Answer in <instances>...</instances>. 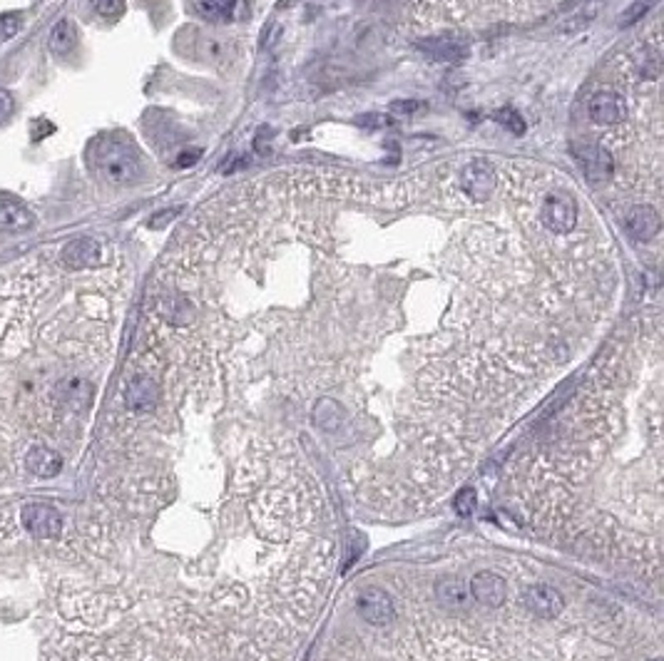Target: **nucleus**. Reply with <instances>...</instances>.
<instances>
[{"mask_svg":"<svg viewBox=\"0 0 664 661\" xmlns=\"http://www.w3.org/2000/svg\"><path fill=\"white\" fill-rule=\"evenodd\" d=\"M60 259L68 269H92V267H100L102 261V244L95 236H77L62 246Z\"/></svg>","mask_w":664,"mask_h":661,"instance_id":"nucleus-7","label":"nucleus"},{"mask_svg":"<svg viewBox=\"0 0 664 661\" xmlns=\"http://www.w3.org/2000/svg\"><path fill=\"white\" fill-rule=\"evenodd\" d=\"M20 520H23L25 530L37 539L58 538L62 530L60 513L55 507H50V505H40V502L25 505L20 510Z\"/></svg>","mask_w":664,"mask_h":661,"instance_id":"nucleus-4","label":"nucleus"},{"mask_svg":"<svg viewBox=\"0 0 664 661\" xmlns=\"http://www.w3.org/2000/svg\"><path fill=\"white\" fill-rule=\"evenodd\" d=\"M157 398H160V388L145 373L135 376V378L127 383V388H124V403L130 405L132 410H140V413L152 410L157 405Z\"/></svg>","mask_w":664,"mask_h":661,"instance_id":"nucleus-12","label":"nucleus"},{"mask_svg":"<svg viewBox=\"0 0 664 661\" xmlns=\"http://www.w3.org/2000/svg\"><path fill=\"white\" fill-rule=\"evenodd\" d=\"M453 505H455V513L463 514V517H468V514H473L476 505H478V495H476V490H473V488H463V490L455 495Z\"/></svg>","mask_w":664,"mask_h":661,"instance_id":"nucleus-20","label":"nucleus"},{"mask_svg":"<svg viewBox=\"0 0 664 661\" xmlns=\"http://www.w3.org/2000/svg\"><path fill=\"white\" fill-rule=\"evenodd\" d=\"M20 25H23V20H20V15H15V12H11V15H0V43L12 40V37L18 36Z\"/></svg>","mask_w":664,"mask_h":661,"instance_id":"nucleus-21","label":"nucleus"},{"mask_svg":"<svg viewBox=\"0 0 664 661\" xmlns=\"http://www.w3.org/2000/svg\"><path fill=\"white\" fill-rule=\"evenodd\" d=\"M314 423L326 433H333L344 426V408L339 401L333 398H321L319 403L314 405Z\"/></svg>","mask_w":664,"mask_h":661,"instance_id":"nucleus-16","label":"nucleus"},{"mask_svg":"<svg viewBox=\"0 0 664 661\" xmlns=\"http://www.w3.org/2000/svg\"><path fill=\"white\" fill-rule=\"evenodd\" d=\"M33 211L11 195H0V232H25L33 227Z\"/></svg>","mask_w":664,"mask_h":661,"instance_id":"nucleus-11","label":"nucleus"},{"mask_svg":"<svg viewBox=\"0 0 664 661\" xmlns=\"http://www.w3.org/2000/svg\"><path fill=\"white\" fill-rule=\"evenodd\" d=\"M495 120H498V123H503L505 127H510L516 135H523V132H525V123H523V117H520L517 112L500 110L498 115H495Z\"/></svg>","mask_w":664,"mask_h":661,"instance_id":"nucleus-22","label":"nucleus"},{"mask_svg":"<svg viewBox=\"0 0 664 661\" xmlns=\"http://www.w3.org/2000/svg\"><path fill=\"white\" fill-rule=\"evenodd\" d=\"M92 164L98 174L110 184H135L142 177V157L130 139L123 135L102 137L92 149Z\"/></svg>","mask_w":664,"mask_h":661,"instance_id":"nucleus-1","label":"nucleus"},{"mask_svg":"<svg viewBox=\"0 0 664 661\" xmlns=\"http://www.w3.org/2000/svg\"><path fill=\"white\" fill-rule=\"evenodd\" d=\"M468 592L466 585L455 577H441L436 582V600L445 604V607H463L468 601Z\"/></svg>","mask_w":664,"mask_h":661,"instance_id":"nucleus-17","label":"nucleus"},{"mask_svg":"<svg viewBox=\"0 0 664 661\" xmlns=\"http://www.w3.org/2000/svg\"><path fill=\"white\" fill-rule=\"evenodd\" d=\"M460 184H463V192H466L470 199L476 202H483L488 199L495 192V184H498V177L495 171L485 160H473L468 162L466 170L460 171Z\"/></svg>","mask_w":664,"mask_h":661,"instance_id":"nucleus-6","label":"nucleus"},{"mask_svg":"<svg viewBox=\"0 0 664 661\" xmlns=\"http://www.w3.org/2000/svg\"><path fill=\"white\" fill-rule=\"evenodd\" d=\"M625 229L635 242H650L662 229L660 211L650 204H635L625 214Z\"/></svg>","mask_w":664,"mask_h":661,"instance_id":"nucleus-8","label":"nucleus"},{"mask_svg":"<svg viewBox=\"0 0 664 661\" xmlns=\"http://www.w3.org/2000/svg\"><path fill=\"white\" fill-rule=\"evenodd\" d=\"M75 43H77V33H75V25L70 20H60V23L52 25L48 45L55 55H68L75 48Z\"/></svg>","mask_w":664,"mask_h":661,"instance_id":"nucleus-18","label":"nucleus"},{"mask_svg":"<svg viewBox=\"0 0 664 661\" xmlns=\"http://www.w3.org/2000/svg\"><path fill=\"white\" fill-rule=\"evenodd\" d=\"M25 466L37 478H55L62 470V460L60 455L52 453L50 448H33L25 455Z\"/></svg>","mask_w":664,"mask_h":661,"instance_id":"nucleus-14","label":"nucleus"},{"mask_svg":"<svg viewBox=\"0 0 664 661\" xmlns=\"http://www.w3.org/2000/svg\"><path fill=\"white\" fill-rule=\"evenodd\" d=\"M582 170H585V177H588V179H592V182H603L607 177H612V171H615V160H612L610 152L603 147L585 149Z\"/></svg>","mask_w":664,"mask_h":661,"instance_id":"nucleus-15","label":"nucleus"},{"mask_svg":"<svg viewBox=\"0 0 664 661\" xmlns=\"http://www.w3.org/2000/svg\"><path fill=\"white\" fill-rule=\"evenodd\" d=\"M246 0H197V11L212 23H234L244 15Z\"/></svg>","mask_w":664,"mask_h":661,"instance_id":"nucleus-13","label":"nucleus"},{"mask_svg":"<svg viewBox=\"0 0 664 661\" xmlns=\"http://www.w3.org/2000/svg\"><path fill=\"white\" fill-rule=\"evenodd\" d=\"M652 661H662V659H652Z\"/></svg>","mask_w":664,"mask_h":661,"instance_id":"nucleus-26","label":"nucleus"},{"mask_svg":"<svg viewBox=\"0 0 664 661\" xmlns=\"http://www.w3.org/2000/svg\"><path fill=\"white\" fill-rule=\"evenodd\" d=\"M654 3H657V0H635L628 11L620 15V28H629V25H635L637 20H642L647 12L652 11Z\"/></svg>","mask_w":664,"mask_h":661,"instance_id":"nucleus-19","label":"nucleus"},{"mask_svg":"<svg viewBox=\"0 0 664 661\" xmlns=\"http://www.w3.org/2000/svg\"><path fill=\"white\" fill-rule=\"evenodd\" d=\"M540 219L548 232L570 234L578 224V202L565 192H553L542 202Z\"/></svg>","mask_w":664,"mask_h":661,"instance_id":"nucleus-2","label":"nucleus"},{"mask_svg":"<svg viewBox=\"0 0 664 661\" xmlns=\"http://www.w3.org/2000/svg\"><path fill=\"white\" fill-rule=\"evenodd\" d=\"M92 8H95L102 18H115V15L123 12L124 0H92Z\"/></svg>","mask_w":664,"mask_h":661,"instance_id":"nucleus-23","label":"nucleus"},{"mask_svg":"<svg viewBox=\"0 0 664 661\" xmlns=\"http://www.w3.org/2000/svg\"><path fill=\"white\" fill-rule=\"evenodd\" d=\"M12 112V95L8 90H3L0 87V123H5L8 117H11Z\"/></svg>","mask_w":664,"mask_h":661,"instance_id":"nucleus-24","label":"nucleus"},{"mask_svg":"<svg viewBox=\"0 0 664 661\" xmlns=\"http://www.w3.org/2000/svg\"><path fill=\"white\" fill-rule=\"evenodd\" d=\"M525 607H528L532 614L542 617V619H553V617H557V614L563 612L565 600H563V594L555 587H550V585H530V587L525 589Z\"/></svg>","mask_w":664,"mask_h":661,"instance_id":"nucleus-9","label":"nucleus"},{"mask_svg":"<svg viewBox=\"0 0 664 661\" xmlns=\"http://www.w3.org/2000/svg\"><path fill=\"white\" fill-rule=\"evenodd\" d=\"M588 115H590V120L595 124L612 127V124H620L628 117V102L615 90H600L590 98Z\"/></svg>","mask_w":664,"mask_h":661,"instance_id":"nucleus-5","label":"nucleus"},{"mask_svg":"<svg viewBox=\"0 0 664 661\" xmlns=\"http://www.w3.org/2000/svg\"><path fill=\"white\" fill-rule=\"evenodd\" d=\"M356 609L364 622L371 626H386L396 619V604L388 592L379 587H366L356 600Z\"/></svg>","mask_w":664,"mask_h":661,"instance_id":"nucleus-3","label":"nucleus"},{"mask_svg":"<svg viewBox=\"0 0 664 661\" xmlns=\"http://www.w3.org/2000/svg\"><path fill=\"white\" fill-rule=\"evenodd\" d=\"M420 108H423L420 102H411V100H408V102H394V105H391V110L404 112V115H411V112L420 110Z\"/></svg>","mask_w":664,"mask_h":661,"instance_id":"nucleus-25","label":"nucleus"},{"mask_svg":"<svg viewBox=\"0 0 664 661\" xmlns=\"http://www.w3.org/2000/svg\"><path fill=\"white\" fill-rule=\"evenodd\" d=\"M470 597L476 601H480L483 607H500L505 601V594H508V589H505V579L500 575H495V572H478V575L470 579Z\"/></svg>","mask_w":664,"mask_h":661,"instance_id":"nucleus-10","label":"nucleus"}]
</instances>
